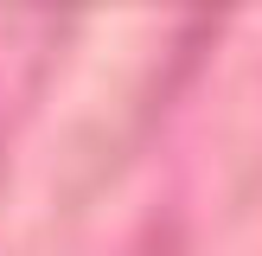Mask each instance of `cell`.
Listing matches in <instances>:
<instances>
[]
</instances>
